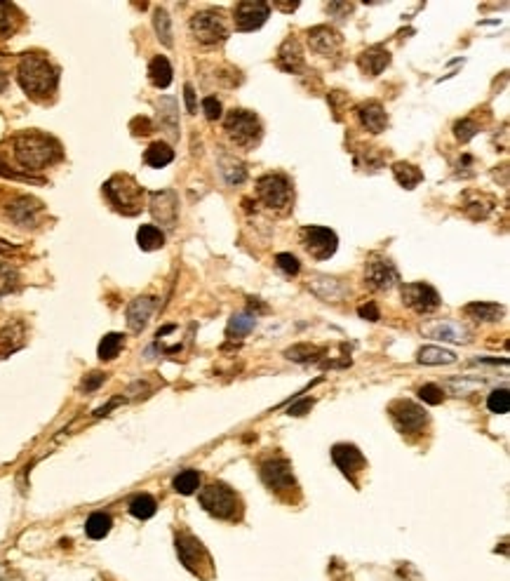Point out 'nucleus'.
Masks as SVG:
<instances>
[{"instance_id": "c03bdc74", "label": "nucleus", "mask_w": 510, "mask_h": 581, "mask_svg": "<svg viewBox=\"0 0 510 581\" xmlns=\"http://www.w3.org/2000/svg\"><path fill=\"white\" fill-rule=\"evenodd\" d=\"M454 134H457L459 141H468L478 134V125H475L473 120H459L457 125H454Z\"/></svg>"}, {"instance_id": "a18cd8bd", "label": "nucleus", "mask_w": 510, "mask_h": 581, "mask_svg": "<svg viewBox=\"0 0 510 581\" xmlns=\"http://www.w3.org/2000/svg\"><path fill=\"white\" fill-rule=\"evenodd\" d=\"M203 111H205V115H208V120L222 118V101H219L217 97H208L203 101Z\"/></svg>"}, {"instance_id": "2f4dec72", "label": "nucleus", "mask_w": 510, "mask_h": 581, "mask_svg": "<svg viewBox=\"0 0 510 581\" xmlns=\"http://www.w3.org/2000/svg\"><path fill=\"white\" fill-rule=\"evenodd\" d=\"M393 174H395V179L402 184L404 189H414L423 179L421 170L416 165H409V162H395V165H393Z\"/></svg>"}, {"instance_id": "c9c22d12", "label": "nucleus", "mask_w": 510, "mask_h": 581, "mask_svg": "<svg viewBox=\"0 0 510 581\" xmlns=\"http://www.w3.org/2000/svg\"><path fill=\"white\" fill-rule=\"evenodd\" d=\"M172 485H174V490L179 494H193V492H198V487H200V473L193 468H186L174 478Z\"/></svg>"}, {"instance_id": "b1692460", "label": "nucleus", "mask_w": 510, "mask_h": 581, "mask_svg": "<svg viewBox=\"0 0 510 581\" xmlns=\"http://www.w3.org/2000/svg\"><path fill=\"white\" fill-rule=\"evenodd\" d=\"M390 64V54L383 47H371V50L362 52L360 59H357V66L362 68V73L367 76H378L385 66Z\"/></svg>"}, {"instance_id": "72a5a7b5", "label": "nucleus", "mask_w": 510, "mask_h": 581, "mask_svg": "<svg viewBox=\"0 0 510 581\" xmlns=\"http://www.w3.org/2000/svg\"><path fill=\"white\" fill-rule=\"evenodd\" d=\"M19 24V12L15 5L0 3V38H10L17 31Z\"/></svg>"}, {"instance_id": "7c9ffc66", "label": "nucleus", "mask_w": 510, "mask_h": 581, "mask_svg": "<svg viewBox=\"0 0 510 581\" xmlns=\"http://www.w3.org/2000/svg\"><path fill=\"white\" fill-rule=\"evenodd\" d=\"M419 362L421 365H452V362H457V355L440 346H423L419 351Z\"/></svg>"}, {"instance_id": "c756f323", "label": "nucleus", "mask_w": 510, "mask_h": 581, "mask_svg": "<svg viewBox=\"0 0 510 581\" xmlns=\"http://www.w3.org/2000/svg\"><path fill=\"white\" fill-rule=\"evenodd\" d=\"M111 528H113V521H111V516L104 513V511H96V513L89 516L85 523V532L89 539H104L108 532H111Z\"/></svg>"}, {"instance_id": "ddd939ff", "label": "nucleus", "mask_w": 510, "mask_h": 581, "mask_svg": "<svg viewBox=\"0 0 510 581\" xmlns=\"http://www.w3.org/2000/svg\"><path fill=\"white\" fill-rule=\"evenodd\" d=\"M397 280H400L397 269L388 259L374 257L364 266V283H367L371 290H390Z\"/></svg>"}, {"instance_id": "a878e982", "label": "nucleus", "mask_w": 510, "mask_h": 581, "mask_svg": "<svg viewBox=\"0 0 510 581\" xmlns=\"http://www.w3.org/2000/svg\"><path fill=\"white\" fill-rule=\"evenodd\" d=\"M144 160H146V165H151V167H165V165H170V162L174 160V151H172L170 143L155 141L146 148Z\"/></svg>"}, {"instance_id": "473e14b6", "label": "nucleus", "mask_w": 510, "mask_h": 581, "mask_svg": "<svg viewBox=\"0 0 510 581\" xmlns=\"http://www.w3.org/2000/svg\"><path fill=\"white\" fill-rule=\"evenodd\" d=\"M155 511H158V502L151 494H136L132 502H129V513L134 518H139V521L153 518Z\"/></svg>"}, {"instance_id": "a211bd4d", "label": "nucleus", "mask_w": 510, "mask_h": 581, "mask_svg": "<svg viewBox=\"0 0 510 581\" xmlns=\"http://www.w3.org/2000/svg\"><path fill=\"white\" fill-rule=\"evenodd\" d=\"M341 36L329 26H315V29L308 31V45H311L313 52L322 54V57H334L336 52L341 50Z\"/></svg>"}, {"instance_id": "f3484780", "label": "nucleus", "mask_w": 510, "mask_h": 581, "mask_svg": "<svg viewBox=\"0 0 510 581\" xmlns=\"http://www.w3.org/2000/svg\"><path fill=\"white\" fill-rule=\"evenodd\" d=\"M332 459H334L336 466H339L341 473L346 475L353 485L357 483L355 475L362 473L364 466H367V461H364L362 452L355 445H334L332 447Z\"/></svg>"}, {"instance_id": "aec40b11", "label": "nucleus", "mask_w": 510, "mask_h": 581, "mask_svg": "<svg viewBox=\"0 0 510 581\" xmlns=\"http://www.w3.org/2000/svg\"><path fill=\"white\" fill-rule=\"evenodd\" d=\"M155 297H136L132 304L127 306V325H129V330L132 332H141L144 327H146V323L151 320V316H153V311H155Z\"/></svg>"}, {"instance_id": "20e7f679", "label": "nucleus", "mask_w": 510, "mask_h": 581, "mask_svg": "<svg viewBox=\"0 0 510 581\" xmlns=\"http://www.w3.org/2000/svg\"><path fill=\"white\" fill-rule=\"evenodd\" d=\"M104 196L122 215H139L144 208V189L129 174H115L104 184Z\"/></svg>"}, {"instance_id": "de8ad7c7", "label": "nucleus", "mask_w": 510, "mask_h": 581, "mask_svg": "<svg viewBox=\"0 0 510 581\" xmlns=\"http://www.w3.org/2000/svg\"><path fill=\"white\" fill-rule=\"evenodd\" d=\"M357 313H360V318H364V320H371V323L381 318V313H378L376 304H371V302H369V304H362L360 309H357Z\"/></svg>"}, {"instance_id": "ea45409f", "label": "nucleus", "mask_w": 510, "mask_h": 581, "mask_svg": "<svg viewBox=\"0 0 510 581\" xmlns=\"http://www.w3.org/2000/svg\"><path fill=\"white\" fill-rule=\"evenodd\" d=\"M153 26L158 31V38L162 40V45H172V26H170V17L165 10H155V17H153Z\"/></svg>"}, {"instance_id": "9b49d317", "label": "nucleus", "mask_w": 510, "mask_h": 581, "mask_svg": "<svg viewBox=\"0 0 510 581\" xmlns=\"http://www.w3.org/2000/svg\"><path fill=\"white\" fill-rule=\"evenodd\" d=\"M191 31L193 36L205 45L222 43V40H226V36H229L219 12H198V15L191 19Z\"/></svg>"}, {"instance_id": "7ed1b4c3", "label": "nucleus", "mask_w": 510, "mask_h": 581, "mask_svg": "<svg viewBox=\"0 0 510 581\" xmlns=\"http://www.w3.org/2000/svg\"><path fill=\"white\" fill-rule=\"evenodd\" d=\"M198 499L200 506L219 521H240L243 518V499L224 483H212L203 487Z\"/></svg>"}, {"instance_id": "8fccbe9b", "label": "nucleus", "mask_w": 510, "mask_h": 581, "mask_svg": "<svg viewBox=\"0 0 510 581\" xmlns=\"http://www.w3.org/2000/svg\"><path fill=\"white\" fill-rule=\"evenodd\" d=\"M184 94H186V106H189L191 113H196V92H193L191 85L184 87Z\"/></svg>"}, {"instance_id": "a19ab883", "label": "nucleus", "mask_w": 510, "mask_h": 581, "mask_svg": "<svg viewBox=\"0 0 510 581\" xmlns=\"http://www.w3.org/2000/svg\"><path fill=\"white\" fill-rule=\"evenodd\" d=\"M419 398H421L426 405H440L445 400V391L435 384H426L419 388Z\"/></svg>"}, {"instance_id": "79ce46f5", "label": "nucleus", "mask_w": 510, "mask_h": 581, "mask_svg": "<svg viewBox=\"0 0 510 581\" xmlns=\"http://www.w3.org/2000/svg\"><path fill=\"white\" fill-rule=\"evenodd\" d=\"M313 353H318V348L315 346H308V344H301V346H292V348H287L285 355L287 358H292L296 362H308V360H315V355Z\"/></svg>"}, {"instance_id": "f03ea898", "label": "nucleus", "mask_w": 510, "mask_h": 581, "mask_svg": "<svg viewBox=\"0 0 510 581\" xmlns=\"http://www.w3.org/2000/svg\"><path fill=\"white\" fill-rule=\"evenodd\" d=\"M15 158L26 170H43L61 160V143L50 134L24 132L15 139Z\"/></svg>"}, {"instance_id": "6ab92c4d", "label": "nucleus", "mask_w": 510, "mask_h": 581, "mask_svg": "<svg viewBox=\"0 0 510 581\" xmlns=\"http://www.w3.org/2000/svg\"><path fill=\"white\" fill-rule=\"evenodd\" d=\"M151 212L165 226H174L179 215V200L174 191H160V193L151 196Z\"/></svg>"}, {"instance_id": "5701e85b", "label": "nucleus", "mask_w": 510, "mask_h": 581, "mask_svg": "<svg viewBox=\"0 0 510 581\" xmlns=\"http://www.w3.org/2000/svg\"><path fill=\"white\" fill-rule=\"evenodd\" d=\"M278 64L282 71L287 73H299L303 68V50L296 38H287L278 50Z\"/></svg>"}, {"instance_id": "1a4fd4ad", "label": "nucleus", "mask_w": 510, "mask_h": 581, "mask_svg": "<svg viewBox=\"0 0 510 581\" xmlns=\"http://www.w3.org/2000/svg\"><path fill=\"white\" fill-rule=\"evenodd\" d=\"M301 245L303 250L308 252L313 259H318V262H325L336 252V234L329 229H322V226H306L301 229Z\"/></svg>"}, {"instance_id": "cd10ccee", "label": "nucleus", "mask_w": 510, "mask_h": 581, "mask_svg": "<svg viewBox=\"0 0 510 581\" xmlns=\"http://www.w3.org/2000/svg\"><path fill=\"white\" fill-rule=\"evenodd\" d=\"M136 243H139V248L146 252L160 250L165 245V234L158 226H153V224H144V226L136 231Z\"/></svg>"}, {"instance_id": "393cba45", "label": "nucleus", "mask_w": 510, "mask_h": 581, "mask_svg": "<svg viewBox=\"0 0 510 581\" xmlns=\"http://www.w3.org/2000/svg\"><path fill=\"white\" fill-rule=\"evenodd\" d=\"M464 313L468 318L480 320V323H496V320H501V316H503V306L487 304V302H473L466 306Z\"/></svg>"}, {"instance_id": "423d86ee", "label": "nucleus", "mask_w": 510, "mask_h": 581, "mask_svg": "<svg viewBox=\"0 0 510 581\" xmlns=\"http://www.w3.org/2000/svg\"><path fill=\"white\" fill-rule=\"evenodd\" d=\"M224 129L229 134V139L238 146H254L261 136V122L252 111H243V108H233L226 115Z\"/></svg>"}, {"instance_id": "e433bc0d", "label": "nucleus", "mask_w": 510, "mask_h": 581, "mask_svg": "<svg viewBox=\"0 0 510 581\" xmlns=\"http://www.w3.org/2000/svg\"><path fill=\"white\" fill-rule=\"evenodd\" d=\"M254 325H257V318H254L252 313H240V316H233L231 323H229V337L231 339L245 337V334L250 332Z\"/></svg>"}, {"instance_id": "f257e3e1", "label": "nucleus", "mask_w": 510, "mask_h": 581, "mask_svg": "<svg viewBox=\"0 0 510 581\" xmlns=\"http://www.w3.org/2000/svg\"><path fill=\"white\" fill-rule=\"evenodd\" d=\"M17 80L31 99L43 101L57 92L59 71L43 54H24L17 66Z\"/></svg>"}, {"instance_id": "39448f33", "label": "nucleus", "mask_w": 510, "mask_h": 581, "mask_svg": "<svg viewBox=\"0 0 510 581\" xmlns=\"http://www.w3.org/2000/svg\"><path fill=\"white\" fill-rule=\"evenodd\" d=\"M174 546H177L179 560H181L189 572H193L200 579H210L212 574H215L210 551L205 549L198 537H193L191 532H179L174 539Z\"/></svg>"}, {"instance_id": "bb28decb", "label": "nucleus", "mask_w": 510, "mask_h": 581, "mask_svg": "<svg viewBox=\"0 0 510 581\" xmlns=\"http://www.w3.org/2000/svg\"><path fill=\"white\" fill-rule=\"evenodd\" d=\"M148 78H151V83H153L155 87H160V90L170 87L172 66H170L167 57H153V61L148 64Z\"/></svg>"}, {"instance_id": "6e6552de", "label": "nucleus", "mask_w": 510, "mask_h": 581, "mask_svg": "<svg viewBox=\"0 0 510 581\" xmlns=\"http://www.w3.org/2000/svg\"><path fill=\"white\" fill-rule=\"evenodd\" d=\"M390 412V419L395 423V428L400 433H419L426 421H428V414L423 412V407H419L416 402L412 400H395L393 405L388 407Z\"/></svg>"}, {"instance_id": "4468645a", "label": "nucleus", "mask_w": 510, "mask_h": 581, "mask_svg": "<svg viewBox=\"0 0 510 581\" xmlns=\"http://www.w3.org/2000/svg\"><path fill=\"white\" fill-rule=\"evenodd\" d=\"M271 15V5L264 0H247L236 5V29L238 31H254L266 22Z\"/></svg>"}, {"instance_id": "412c9836", "label": "nucleus", "mask_w": 510, "mask_h": 581, "mask_svg": "<svg viewBox=\"0 0 510 581\" xmlns=\"http://www.w3.org/2000/svg\"><path fill=\"white\" fill-rule=\"evenodd\" d=\"M357 118H360V125L369 129L371 134H378L388 127V115H385L378 101H364V104L357 106Z\"/></svg>"}, {"instance_id": "f704fd0d", "label": "nucleus", "mask_w": 510, "mask_h": 581, "mask_svg": "<svg viewBox=\"0 0 510 581\" xmlns=\"http://www.w3.org/2000/svg\"><path fill=\"white\" fill-rule=\"evenodd\" d=\"M122 346H125V337H122V334H118V332L106 334V337L101 339V344H99V358L101 360H113L115 355L122 351Z\"/></svg>"}, {"instance_id": "9d476101", "label": "nucleus", "mask_w": 510, "mask_h": 581, "mask_svg": "<svg viewBox=\"0 0 510 581\" xmlns=\"http://www.w3.org/2000/svg\"><path fill=\"white\" fill-rule=\"evenodd\" d=\"M259 473H261V480L266 483V487L273 492H287L296 487L292 466H289V461L282 459V456H271V459L261 461Z\"/></svg>"}, {"instance_id": "49530a36", "label": "nucleus", "mask_w": 510, "mask_h": 581, "mask_svg": "<svg viewBox=\"0 0 510 581\" xmlns=\"http://www.w3.org/2000/svg\"><path fill=\"white\" fill-rule=\"evenodd\" d=\"M104 379H106V374H101V372H92V374H87V377L82 379V391L92 393L94 388H99L101 384H104Z\"/></svg>"}, {"instance_id": "09e8293b", "label": "nucleus", "mask_w": 510, "mask_h": 581, "mask_svg": "<svg viewBox=\"0 0 510 581\" xmlns=\"http://www.w3.org/2000/svg\"><path fill=\"white\" fill-rule=\"evenodd\" d=\"M313 409V400L311 398H306V400H299L296 405L289 407V412L287 414H292V416H301V414H306V412H311Z\"/></svg>"}, {"instance_id": "f8f14e48", "label": "nucleus", "mask_w": 510, "mask_h": 581, "mask_svg": "<svg viewBox=\"0 0 510 581\" xmlns=\"http://www.w3.org/2000/svg\"><path fill=\"white\" fill-rule=\"evenodd\" d=\"M402 302L416 313H431L440 306V295L435 287L426 283H409L402 287Z\"/></svg>"}, {"instance_id": "58836bf2", "label": "nucleus", "mask_w": 510, "mask_h": 581, "mask_svg": "<svg viewBox=\"0 0 510 581\" xmlns=\"http://www.w3.org/2000/svg\"><path fill=\"white\" fill-rule=\"evenodd\" d=\"M487 407L492 409L494 414H506L510 409V393L506 391V388H496V391L489 393Z\"/></svg>"}, {"instance_id": "2eb2a0df", "label": "nucleus", "mask_w": 510, "mask_h": 581, "mask_svg": "<svg viewBox=\"0 0 510 581\" xmlns=\"http://www.w3.org/2000/svg\"><path fill=\"white\" fill-rule=\"evenodd\" d=\"M421 332L431 339L450 341V344H468L471 341V330L457 320H433L421 327Z\"/></svg>"}, {"instance_id": "37998d69", "label": "nucleus", "mask_w": 510, "mask_h": 581, "mask_svg": "<svg viewBox=\"0 0 510 581\" xmlns=\"http://www.w3.org/2000/svg\"><path fill=\"white\" fill-rule=\"evenodd\" d=\"M275 264H278V269L282 273H287V276H296V273L301 271L299 259H296L294 255H287V252H282V255L275 257Z\"/></svg>"}, {"instance_id": "4c0bfd02", "label": "nucleus", "mask_w": 510, "mask_h": 581, "mask_svg": "<svg viewBox=\"0 0 510 581\" xmlns=\"http://www.w3.org/2000/svg\"><path fill=\"white\" fill-rule=\"evenodd\" d=\"M19 287V273L10 264H0V297L10 295Z\"/></svg>"}, {"instance_id": "4be33fe9", "label": "nucleus", "mask_w": 510, "mask_h": 581, "mask_svg": "<svg viewBox=\"0 0 510 581\" xmlns=\"http://www.w3.org/2000/svg\"><path fill=\"white\" fill-rule=\"evenodd\" d=\"M24 337L26 330L22 320H8V323L0 325V355L5 358V355L15 353L17 348H22Z\"/></svg>"}, {"instance_id": "dca6fc26", "label": "nucleus", "mask_w": 510, "mask_h": 581, "mask_svg": "<svg viewBox=\"0 0 510 581\" xmlns=\"http://www.w3.org/2000/svg\"><path fill=\"white\" fill-rule=\"evenodd\" d=\"M8 217L12 222L17 224V226H36L38 224V215L43 212V203L36 200V198H29V196H17L15 200L8 203Z\"/></svg>"}, {"instance_id": "c85d7f7f", "label": "nucleus", "mask_w": 510, "mask_h": 581, "mask_svg": "<svg viewBox=\"0 0 510 581\" xmlns=\"http://www.w3.org/2000/svg\"><path fill=\"white\" fill-rule=\"evenodd\" d=\"M158 108H160V125L167 129L172 136H179V111H177V101L172 97H162L158 101Z\"/></svg>"}, {"instance_id": "0eeeda50", "label": "nucleus", "mask_w": 510, "mask_h": 581, "mask_svg": "<svg viewBox=\"0 0 510 581\" xmlns=\"http://www.w3.org/2000/svg\"><path fill=\"white\" fill-rule=\"evenodd\" d=\"M259 200L271 210H285L292 203V184L282 174H264L257 181Z\"/></svg>"}, {"instance_id": "3c124183", "label": "nucleus", "mask_w": 510, "mask_h": 581, "mask_svg": "<svg viewBox=\"0 0 510 581\" xmlns=\"http://www.w3.org/2000/svg\"><path fill=\"white\" fill-rule=\"evenodd\" d=\"M275 8H280V10H285V12H292L299 8V3H275Z\"/></svg>"}]
</instances>
